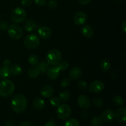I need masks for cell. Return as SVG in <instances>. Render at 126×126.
<instances>
[{"label": "cell", "instance_id": "cell-25", "mask_svg": "<svg viewBox=\"0 0 126 126\" xmlns=\"http://www.w3.org/2000/svg\"><path fill=\"white\" fill-rule=\"evenodd\" d=\"M70 97V93L68 91H63L59 95V100L60 102H66L69 100Z\"/></svg>", "mask_w": 126, "mask_h": 126}, {"label": "cell", "instance_id": "cell-33", "mask_svg": "<svg viewBox=\"0 0 126 126\" xmlns=\"http://www.w3.org/2000/svg\"><path fill=\"white\" fill-rule=\"evenodd\" d=\"M70 84V81L68 78H63L61 81V82H60V86L62 87H68Z\"/></svg>", "mask_w": 126, "mask_h": 126}, {"label": "cell", "instance_id": "cell-28", "mask_svg": "<svg viewBox=\"0 0 126 126\" xmlns=\"http://www.w3.org/2000/svg\"><path fill=\"white\" fill-rule=\"evenodd\" d=\"M28 62L32 65H36L39 63V59L36 55L32 54L28 57Z\"/></svg>", "mask_w": 126, "mask_h": 126}, {"label": "cell", "instance_id": "cell-7", "mask_svg": "<svg viewBox=\"0 0 126 126\" xmlns=\"http://www.w3.org/2000/svg\"><path fill=\"white\" fill-rule=\"evenodd\" d=\"M7 32L11 38L19 39L23 36V29L17 24H11L7 28Z\"/></svg>", "mask_w": 126, "mask_h": 126}, {"label": "cell", "instance_id": "cell-1", "mask_svg": "<svg viewBox=\"0 0 126 126\" xmlns=\"http://www.w3.org/2000/svg\"><path fill=\"white\" fill-rule=\"evenodd\" d=\"M27 107V98L22 94H17L11 100V107L16 113H20L23 112Z\"/></svg>", "mask_w": 126, "mask_h": 126}, {"label": "cell", "instance_id": "cell-24", "mask_svg": "<svg viewBox=\"0 0 126 126\" xmlns=\"http://www.w3.org/2000/svg\"><path fill=\"white\" fill-rule=\"evenodd\" d=\"M11 75L9 71V68L7 67H1L0 68V78L2 79L7 78Z\"/></svg>", "mask_w": 126, "mask_h": 126}, {"label": "cell", "instance_id": "cell-23", "mask_svg": "<svg viewBox=\"0 0 126 126\" xmlns=\"http://www.w3.org/2000/svg\"><path fill=\"white\" fill-rule=\"evenodd\" d=\"M100 68L102 71H108L111 68V63L108 59H104L100 63Z\"/></svg>", "mask_w": 126, "mask_h": 126}, {"label": "cell", "instance_id": "cell-9", "mask_svg": "<svg viewBox=\"0 0 126 126\" xmlns=\"http://www.w3.org/2000/svg\"><path fill=\"white\" fill-rule=\"evenodd\" d=\"M78 103L79 107L83 110L89 109L91 107V100L87 96L81 95L78 98Z\"/></svg>", "mask_w": 126, "mask_h": 126}, {"label": "cell", "instance_id": "cell-27", "mask_svg": "<svg viewBox=\"0 0 126 126\" xmlns=\"http://www.w3.org/2000/svg\"><path fill=\"white\" fill-rule=\"evenodd\" d=\"M64 126H79V122L75 118H71L65 123Z\"/></svg>", "mask_w": 126, "mask_h": 126}, {"label": "cell", "instance_id": "cell-46", "mask_svg": "<svg viewBox=\"0 0 126 126\" xmlns=\"http://www.w3.org/2000/svg\"><path fill=\"white\" fill-rule=\"evenodd\" d=\"M0 18H1V16H0Z\"/></svg>", "mask_w": 126, "mask_h": 126}, {"label": "cell", "instance_id": "cell-3", "mask_svg": "<svg viewBox=\"0 0 126 126\" xmlns=\"http://www.w3.org/2000/svg\"><path fill=\"white\" fill-rule=\"evenodd\" d=\"M26 17H27L26 11L22 7H16L11 12V20L14 23H22L25 20Z\"/></svg>", "mask_w": 126, "mask_h": 126}, {"label": "cell", "instance_id": "cell-18", "mask_svg": "<svg viewBox=\"0 0 126 126\" xmlns=\"http://www.w3.org/2000/svg\"><path fill=\"white\" fill-rule=\"evenodd\" d=\"M41 73L40 68L37 65H33V66L30 68L28 71V75L30 78L34 79L38 77Z\"/></svg>", "mask_w": 126, "mask_h": 126}, {"label": "cell", "instance_id": "cell-44", "mask_svg": "<svg viewBox=\"0 0 126 126\" xmlns=\"http://www.w3.org/2000/svg\"><path fill=\"white\" fill-rule=\"evenodd\" d=\"M6 126H15V124L13 122L11 121H9L6 123Z\"/></svg>", "mask_w": 126, "mask_h": 126}, {"label": "cell", "instance_id": "cell-19", "mask_svg": "<svg viewBox=\"0 0 126 126\" xmlns=\"http://www.w3.org/2000/svg\"><path fill=\"white\" fill-rule=\"evenodd\" d=\"M82 34L86 38H90L93 36L94 31L92 27L90 25H84L81 29Z\"/></svg>", "mask_w": 126, "mask_h": 126}, {"label": "cell", "instance_id": "cell-15", "mask_svg": "<svg viewBox=\"0 0 126 126\" xmlns=\"http://www.w3.org/2000/svg\"><path fill=\"white\" fill-rule=\"evenodd\" d=\"M38 34L41 38L46 39L51 36L52 30L47 27H42L38 30Z\"/></svg>", "mask_w": 126, "mask_h": 126}, {"label": "cell", "instance_id": "cell-35", "mask_svg": "<svg viewBox=\"0 0 126 126\" xmlns=\"http://www.w3.org/2000/svg\"><path fill=\"white\" fill-rule=\"evenodd\" d=\"M58 6V3L55 0H50V1H49L48 2V6L50 9H55Z\"/></svg>", "mask_w": 126, "mask_h": 126}, {"label": "cell", "instance_id": "cell-45", "mask_svg": "<svg viewBox=\"0 0 126 126\" xmlns=\"http://www.w3.org/2000/svg\"><path fill=\"white\" fill-rule=\"evenodd\" d=\"M118 1H124V0H118Z\"/></svg>", "mask_w": 126, "mask_h": 126}, {"label": "cell", "instance_id": "cell-5", "mask_svg": "<svg viewBox=\"0 0 126 126\" xmlns=\"http://www.w3.org/2000/svg\"><path fill=\"white\" fill-rule=\"evenodd\" d=\"M57 116L59 119L65 120L70 117L71 114V109L69 105L66 104L59 105L57 110Z\"/></svg>", "mask_w": 126, "mask_h": 126}, {"label": "cell", "instance_id": "cell-43", "mask_svg": "<svg viewBox=\"0 0 126 126\" xmlns=\"http://www.w3.org/2000/svg\"><path fill=\"white\" fill-rule=\"evenodd\" d=\"M121 29L124 32V33H126V21H124L121 25Z\"/></svg>", "mask_w": 126, "mask_h": 126}, {"label": "cell", "instance_id": "cell-6", "mask_svg": "<svg viewBox=\"0 0 126 126\" xmlns=\"http://www.w3.org/2000/svg\"><path fill=\"white\" fill-rule=\"evenodd\" d=\"M40 43L39 38L35 34H30L24 39V44L26 47L34 49L38 47Z\"/></svg>", "mask_w": 126, "mask_h": 126}, {"label": "cell", "instance_id": "cell-14", "mask_svg": "<svg viewBox=\"0 0 126 126\" xmlns=\"http://www.w3.org/2000/svg\"><path fill=\"white\" fill-rule=\"evenodd\" d=\"M102 118L103 121L108 123L113 121L114 119V113L112 110L106 109L102 112Z\"/></svg>", "mask_w": 126, "mask_h": 126}, {"label": "cell", "instance_id": "cell-17", "mask_svg": "<svg viewBox=\"0 0 126 126\" xmlns=\"http://www.w3.org/2000/svg\"><path fill=\"white\" fill-rule=\"evenodd\" d=\"M23 28L28 32H33L36 28V25L34 21L31 19H28L25 20L23 23Z\"/></svg>", "mask_w": 126, "mask_h": 126}, {"label": "cell", "instance_id": "cell-29", "mask_svg": "<svg viewBox=\"0 0 126 126\" xmlns=\"http://www.w3.org/2000/svg\"><path fill=\"white\" fill-rule=\"evenodd\" d=\"M113 102L117 106H121L124 104V100L123 97L119 95H116L113 98Z\"/></svg>", "mask_w": 126, "mask_h": 126}, {"label": "cell", "instance_id": "cell-2", "mask_svg": "<svg viewBox=\"0 0 126 126\" xmlns=\"http://www.w3.org/2000/svg\"><path fill=\"white\" fill-rule=\"evenodd\" d=\"M14 84L9 79H4L0 82V95L4 98L9 97L14 92Z\"/></svg>", "mask_w": 126, "mask_h": 126}, {"label": "cell", "instance_id": "cell-30", "mask_svg": "<svg viewBox=\"0 0 126 126\" xmlns=\"http://www.w3.org/2000/svg\"><path fill=\"white\" fill-rule=\"evenodd\" d=\"M60 101L59 98L57 97H53L50 98V103L52 107H57L60 105Z\"/></svg>", "mask_w": 126, "mask_h": 126}, {"label": "cell", "instance_id": "cell-31", "mask_svg": "<svg viewBox=\"0 0 126 126\" xmlns=\"http://www.w3.org/2000/svg\"><path fill=\"white\" fill-rule=\"evenodd\" d=\"M57 65L58 68H59V70H60V71H64V70H66L69 66L68 63L66 61L61 62L59 63Z\"/></svg>", "mask_w": 126, "mask_h": 126}, {"label": "cell", "instance_id": "cell-22", "mask_svg": "<svg viewBox=\"0 0 126 126\" xmlns=\"http://www.w3.org/2000/svg\"><path fill=\"white\" fill-rule=\"evenodd\" d=\"M103 120L100 116H95L94 117L91 123V126H102Z\"/></svg>", "mask_w": 126, "mask_h": 126}, {"label": "cell", "instance_id": "cell-11", "mask_svg": "<svg viewBox=\"0 0 126 126\" xmlns=\"http://www.w3.org/2000/svg\"><path fill=\"white\" fill-rule=\"evenodd\" d=\"M87 19V15L83 12H77L73 18L74 22L77 25H81L86 22Z\"/></svg>", "mask_w": 126, "mask_h": 126}, {"label": "cell", "instance_id": "cell-32", "mask_svg": "<svg viewBox=\"0 0 126 126\" xmlns=\"http://www.w3.org/2000/svg\"><path fill=\"white\" fill-rule=\"evenodd\" d=\"M93 104L95 107L100 108L103 105V101L100 98H95L93 100Z\"/></svg>", "mask_w": 126, "mask_h": 126}, {"label": "cell", "instance_id": "cell-4", "mask_svg": "<svg viewBox=\"0 0 126 126\" xmlns=\"http://www.w3.org/2000/svg\"><path fill=\"white\" fill-rule=\"evenodd\" d=\"M62 54L57 49H52L48 52L46 56L47 62L51 65H57L61 61Z\"/></svg>", "mask_w": 126, "mask_h": 126}, {"label": "cell", "instance_id": "cell-39", "mask_svg": "<svg viewBox=\"0 0 126 126\" xmlns=\"http://www.w3.org/2000/svg\"><path fill=\"white\" fill-rule=\"evenodd\" d=\"M45 126H57V124L55 121H54V119H51L46 124Z\"/></svg>", "mask_w": 126, "mask_h": 126}, {"label": "cell", "instance_id": "cell-13", "mask_svg": "<svg viewBox=\"0 0 126 126\" xmlns=\"http://www.w3.org/2000/svg\"><path fill=\"white\" fill-rule=\"evenodd\" d=\"M81 75H82V71L78 66H74L69 72V78L73 81H76L79 79Z\"/></svg>", "mask_w": 126, "mask_h": 126}, {"label": "cell", "instance_id": "cell-34", "mask_svg": "<svg viewBox=\"0 0 126 126\" xmlns=\"http://www.w3.org/2000/svg\"><path fill=\"white\" fill-rule=\"evenodd\" d=\"M78 87L81 90H86L87 85L84 81H80L78 83Z\"/></svg>", "mask_w": 126, "mask_h": 126}, {"label": "cell", "instance_id": "cell-16", "mask_svg": "<svg viewBox=\"0 0 126 126\" xmlns=\"http://www.w3.org/2000/svg\"><path fill=\"white\" fill-rule=\"evenodd\" d=\"M54 89L50 86H45L41 89L40 93L41 96L44 98H50L54 94Z\"/></svg>", "mask_w": 126, "mask_h": 126}, {"label": "cell", "instance_id": "cell-20", "mask_svg": "<svg viewBox=\"0 0 126 126\" xmlns=\"http://www.w3.org/2000/svg\"><path fill=\"white\" fill-rule=\"evenodd\" d=\"M33 105L34 108L37 110H43L45 106V102L43 99L40 98H35L33 102Z\"/></svg>", "mask_w": 126, "mask_h": 126}, {"label": "cell", "instance_id": "cell-36", "mask_svg": "<svg viewBox=\"0 0 126 126\" xmlns=\"http://www.w3.org/2000/svg\"><path fill=\"white\" fill-rule=\"evenodd\" d=\"M8 28V22L6 21H1L0 22V29L1 30L5 31Z\"/></svg>", "mask_w": 126, "mask_h": 126}, {"label": "cell", "instance_id": "cell-12", "mask_svg": "<svg viewBox=\"0 0 126 126\" xmlns=\"http://www.w3.org/2000/svg\"><path fill=\"white\" fill-rule=\"evenodd\" d=\"M60 70L58 68V66H53L49 68V70L47 71V76L50 80H55L59 78L60 75Z\"/></svg>", "mask_w": 126, "mask_h": 126}, {"label": "cell", "instance_id": "cell-38", "mask_svg": "<svg viewBox=\"0 0 126 126\" xmlns=\"http://www.w3.org/2000/svg\"><path fill=\"white\" fill-rule=\"evenodd\" d=\"M36 4L39 6H43L46 4L47 0H34Z\"/></svg>", "mask_w": 126, "mask_h": 126}, {"label": "cell", "instance_id": "cell-37", "mask_svg": "<svg viewBox=\"0 0 126 126\" xmlns=\"http://www.w3.org/2000/svg\"><path fill=\"white\" fill-rule=\"evenodd\" d=\"M32 3V0H22L21 4L24 7H28Z\"/></svg>", "mask_w": 126, "mask_h": 126}, {"label": "cell", "instance_id": "cell-41", "mask_svg": "<svg viewBox=\"0 0 126 126\" xmlns=\"http://www.w3.org/2000/svg\"><path fill=\"white\" fill-rule=\"evenodd\" d=\"M11 60H9V59H6V60L4 61L3 65L4 67L9 68L10 66H11Z\"/></svg>", "mask_w": 126, "mask_h": 126}, {"label": "cell", "instance_id": "cell-42", "mask_svg": "<svg viewBox=\"0 0 126 126\" xmlns=\"http://www.w3.org/2000/svg\"><path fill=\"white\" fill-rule=\"evenodd\" d=\"M78 1L79 3H80L81 4L86 5L89 3L91 0H78Z\"/></svg>", "mask_w": 126, "mask_h": 126}, {"label": "cell", "instance_id": "cell-21", "mask_svg": "<svg viewBox=\"0 0 126 126\" xmlns=\"http://www.w3.org/2000/svg\"><path fill=\"white\" fill-rule=\"evenodd\" d=\"M9 71L11 75H19L22 73V68L20 65L17 64H14L9 68Z\"/></svg>", "mask_w": 126, "mask_h": 126}, {"label": "cell", "instance_id": "cell-10", "mask_svg": "<svg viewBox=\"0 0 126 126\" xmlns=\"http://www.w3.org/2000/svg\"><path fill=\"white\" fill-rule=\"evenodd\" d=\"M114 118L119 123H124L126 121V110L124 107L118 108L114 113Z\"/></svg>", "mask_w": 126, "mask_h": 126}, {"label": "cell", "instance_id": "cell-47", "mask_svg": "<svg viewBox=\"0 0 126 126\" xmlns=\"http://www.w3.org/2000/svg\"></svg>", "mask_w": 126, "mask_h": 126}, {"label": "cell", "instance_id": "cell-40", "mask_svg": "<svg viewBox=\"0 0 126 126\" xmlns=\"http://www.w3.org/2000/svg\"><path fill=\"white\" fill-rule=\"evenodd\" d=\"M18 126H33V124L30 121H23Z\"/></svg>", "mask_w": 126, "mask_h": 126}, {"label": "cell", "instance_id": "cell-26", "mask_svg": "<svg viewBox=\"0 0 126 126\" xmlns=\"http://www.w3.org/2000/svg\"><path fill=\"white\" fill-rule=\"evenodd\" d=\"M38 66L40 68L41 72L44 73H46L47 71V70H49V68H50V65L47 62L43 61L39 63V65H38Z\"/></svg>", "mask_w": 126, "mask_h": 126}, {"label": "cell", "instance_id": "cell-8", "mask_svg": "<svg viewBox=\"0 0 126 126\" xmlns=\"http://www.w3.org/2000/svg\"><path fill=\"white\" fill-rule=\"evenodd\" d=\"M104 88L105 84L102 81L95 80L90 84L89 91L92 93H100L103 91Z\"/></svg>", "mask_w": 126, "mask_h": 126}]
</instances>
